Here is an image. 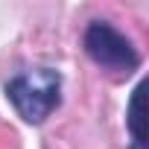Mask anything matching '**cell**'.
<instances>
[{"mask_svg": "<svg viewBox=\"0 0 149 149\" xmlns=\"http://www.w3.org/2000/svg\"><path fill=\"white\" fill-rule=\"evenodd\" d=\"M126 129H129V149H146V140H143V82L129 97Z\"/></svg>", "mask_w": 149, "mask_h": 149, "instance_id": "obj_3", "label": "cell"}, {"mask_svg": "<svg viewBox=\"0 0 149 149\" xmlns=\"http://www.w3.org/2000/svg\"><path fill=\"white\" fill-rule=\"evenodd\" d=\"M82 47H85V56L114 79H129L140 70L143 64V56L140 50L134 47V41L120 32L111 21H91L82 32Z\"/></svg>", "mask_w": 149, "mask_h": 149, "instance_id": "obj_2", "label": "cell"}, {"mask_svg": "<svg viewBox=\"0 0 149 149\" xmlns=\"http://www.w3.org/2000/svg\"><path fill=\"white\" fill-rule=\"evenodd\" d=\"M6 100L29 126H41L61 105V73L56 67H29L6 82Z\"/></svg>", "mask_w": 149, "mask_h": 149, "instance_id": "obj_1", "label": "cell"}]
</instances>
